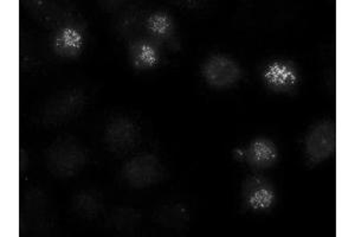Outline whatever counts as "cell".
<instances>
[{
	"instance_id": "obj_1",
	"label": "cell",
	"mask_w": 355,
	"mask_h": 237,
	"mask_svg": "<svg viewBox=\"0 0 355 237\" xmlns=\"http://www.w3.org/2000/svg\"><path fill=\"white\" fill-rule=\"evenodd\" d=\"M45 164L49 172L55 177L71 178L85 169L87 153L75 138L62 136L46 149Z\"/></svg>"
},
{
	"instance_id": "obj_2",
	"label": "cell",
	"mask_w": 355,
	"mask_h": 237,
	"mask_svg": "<svg viewBox=\"0 0 355 237\" xmlns=\"http://www.w3.org/2000/svg\"><path fill=\"white\" fill-rule=\"evenodd\" d=\"M85 102V94L78 89L58 90L42 107V122L46 126L64 125L82 112Z\"/></svg>"
},
{
	"instance_id": "obj_3",
	"label": "cell",
	"mask_w": 355,
	"mask_h": 237,
	"mask_svg": "<svg viewBox=\"0 0 355 237\" xmlns=\"http://www.w3.org/2000/svg\"><path fill=\"white\" fill-rule=\"evenodd\" d=\"M336 147V129L334 122L320 121L311 126L304 139V156L308 165L315 166L327 161Z\"/></svg>"
},
{
	"instance_id": "obj_4",
	"label": "cell",
	"mask_w": 355,
	"mask_h": 237,
	"mask_svg": "<svg viewBox=\"0 0 355 237\" xmlns=\"http://www.w3.org/2000/svg\"><path fill=\"white\" fill-rule=\"evenodd\" d=\"M122 176L134 189H145L162 181L164 167L153 154L141 153L125 163Z\"/></svg>"
},
{
	"instance_id": "obj_5",
	"label": "cell",
	"mask_w": 355,
	"mask_h": 237,
	"mask_svg": "<svg viewBox=\"0 0 355 237\" xmlns=\"http://www.w3.org/2000/svg\"><path fill=\"white\" fill-rule=\"evenodd\" d=\"M202 74L207 85L216 89H225L239 83L243 73L234 58L225 55H214L204 62Z\"/></svg>"
},
{
	"instance_id": "obj_6",
	"label": "cell",
	"mask_w": 355,
	"mask_h": 237,
	"mask_svg": "<svg viewBox=\"0 0 355 237\" xmlns=\"http://www.w3.org/2000/svg\"><path fill=\"white\" fill-rule=\"evenodd\" d=\"M139 139V129L128 117L113 119L105 127V145L115 154L130 152L137 146Z\"/></svg>"
},
{
	"instance_id": "obj_7",
	"label": "cell",
	"mask_w": 355,
	"mask_h": 237,
	"mask_svg": "<svg viewBox=\"0 0 355 237\" xmlns=\"http://www.w3.org/2000/svg\"><path fill=\"white\" fill-rule=\"evenodd\" d=\"M263 80L274 92H289L300 83L297 69L289 60H276L266 65Z\"/></svg>"
},
{
	"instance_id": "obj_8",
	"label": "cell",
	"mask_w": 355,
	"mask_h": 237,
	"mask_svg": "<svg viewBox=\"0 0 355 237\" xmlns=\"http://www.w3.org/2000/svg\"><path fill=\"white\" fill-rule=\"evenodd\" d=\"M243 196L248 206L254 211H264L274 205L275 191L272 185L264 178L251 176L246 178L243 186Z\"/></svg>"
},
{
	"instance_id": "obj_9",
	"label": "cell",
	"mask_w": 355,
	"mask_h": 237,
	"mask_svg": "<svg viewBox=\"0 0 355 237\" xmlns=\"http://www.w3.org/2000/svg\"><path fill=\"white\" fill-rule=\"evenodd\" d=\"M51 45L58 56L73 58L82 53L85 47V36L76 26L64 25L53 35Z\"/></svg>"
},
{
	"instance_id": "obj_10",
	"label": "cell",
	"mask_w": 355,
	"mask_h": 237,
	"mask_svg": "<svg viewBox=\"0 0 355 237\" xmlns=\"http://www.w3.org/2000/svg\"><path fill=\"white\" fill-rule=\"evenodd\" d=\"M244 154L249 164L259 169L271 167L279 159L277 147L266 138H257L251 141Z\"/></svg>"
},
{
	"instance_id": "obj_11",
	"label": "cell",
	"mask_w": 355,
	"mask_h": 237,
	"mask_svg": "<svg viewBox=\"0 0 355 237\" xmlns=\"http://www.w3.org/2000/svg\"><path fill=\"white\" fill-rule=\"evenodd\" d=\"M30 6L31 13L36 17L37 20L49 28L61 26L64 18V13L58 5L49 1H33ZM62 28V26H61Z\"/></svg>"
},
{
	"instance_id": "obj_12",
	"label": "cell",
	"mask_w": 355,
	"mask_h": 237,
	"mask_svg": "<svg viewBox=\"0 0 355 237\" xmlns=\"http://www.w3.org/2000/svg\"><path fill=\"white\" fill-rule=\"evenodd\" d=\"M130 57H132L134 67L142 70L154 68L160 62V56L157 49L145 40L133 43L130 48Z\"/></svg>"
},
{
	"instance_id": "obj_13",
	"label": "cell",
	"mask_w": 355,
	"mask_h": 237,
	"mask_svg": "<svg viewBox=\"0 0 355 237\" xmlns=\"http://www.w3.org/2000/svg\"><path fill=\"white\" fill-rule=\"evenodd\" d=\"M102 206L101 197L93 191L77 193L73 201V210L81 218H96L101 213Z\"/></svg>"
},
{
	"instance_id": "obj_14",
	"label": "cell",
	"mask_w": 355,
	"mask_h": 237,
	"mask_svg": "<svg viewBox=\"0 0 355 237\" xmlns=\"http://www.w3.org/2000/svg\"><path fill=\"white\" fill-rule=\"evenodd\" d=\"M147 28L157 37H167L173 30V20L166 13H154L147 20Z\"/></svg>"
},
{
	"instance_id": "obj_15",
	"label": "cell",
	"mask_w": 355,
	"mask_h": 237,
	"mask_svg": "<svg viewBox=\"0 0 355 237\" xmlns=\"http://www.w3.org/2000/svg\"><path fill=\"white\" fill-rule=\"evenodd\" d=\"M159 220L162 224L167 227H177L179 224H184L187 218V211L182 208V205H174V206H165L159 213Z\"/></svg>"
}]
</instances>
